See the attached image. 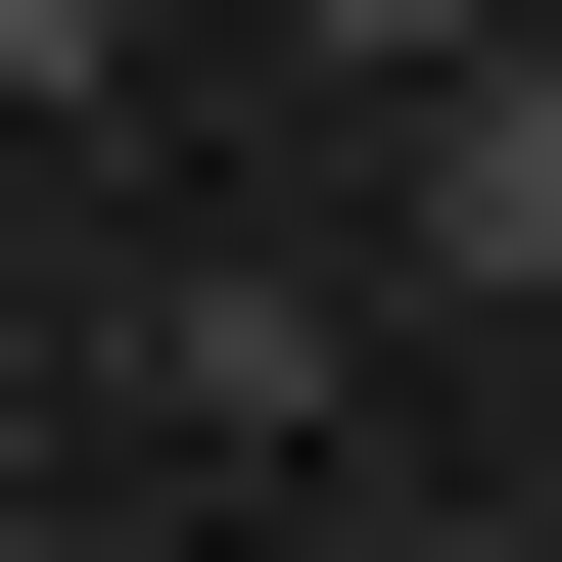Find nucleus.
<instances>
[{"instance_id": "4", "label": "nucleus", "mask_w": 562, "mask_h": 562, "mask_svg": "<svg viewBox=\"0 0 562 562\" xmlns=\"http://www.w3.org/2000/svg\"><path fill=\"white\" fill-rule=\"evenodd\" d=\"M281 47H375V94H422V47H469V0H281Z\"/></svg>"}, {"instance_id": "3", "label": "nucleus", "mask_w": 562, "mask_h": 562, "mask_svg": "<svg viewBox=\"0 0 562 562\" xmlns=\"http://www.w3.org/2000/svg\"><path fill=\"white\" fill-rule=\"evenodd\" d=\"M140 47H188V0H0V140H47V94H140Z\"/></svg>"}, {"instance_id": "2", "label": "nucleus", "mask_w": 562, "mask_h": 562, "mask_svg": "<svg viewBox=\"0 0 562 562\" xmlns=\"http://www.w3.org/2000/svg\"><path fill=\"white\" fill-rule=\"evenodd\" d=\"M140 422H188V469H281V422H328V281H281V235H188V281H140Z\"/></svg>"}, {"instance_id": "1", "label": "nucleus", "mask_w": 562, "mask_h": 562, "mask_svg": "<svg viewBox=\"0 0 562 562\" xmlns=\"http://www.w3.org/2000/svg\"><path fill=\"white\" fill-rule=\"evenodd\" d=\"M375 140H422V328H562V47H516V0H469Z\"/></svg>"}]
</instances>
